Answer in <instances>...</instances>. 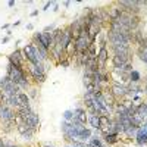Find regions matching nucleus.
Returning <instances> with one entry per match:
<instances>
[{
	"instance_id": "nucleus-29",
	"label": "nucleus",
	"mask_w": 147,
	"mask_h": 147,
	"mask_svg": "<svg viewBox=\"0 0 147 147\" xmlns=\"http://www.w3.org/2000/svg\"><path fill=\"white\" fill-rule=\"evenodd\" d=\"M0 147H6V144L3 143V140H2V138H0Z\"/></svg>"
},
{
	"instance_id": "nucleus-34",
	"label": "nucleus",
	"mask_w": 147,
	"mask_h": 147,
	"mask_svg": "<svg viewBox=\"0 0 147 147\" xmlns=\"http://www.w3.org/2000/svg\"><path fill=\"white\" fill-rule=\"evenodd\" d=\"M43 147H55V146H52V144H44Z\"/></svg>"
},
{
	"instance_id": "nucleus-21",
	"label": "nucleus",
	"mask_w": 147,
	"mask_h": 147,
	"mask_svg": "<svg viewBox=\"0 0 147 147\" xmlns=\"http://www.w3.org/2000/svg\"><path fill=\"white\" fill-rule=\"evenodd\" d=\"M16 129L19 131V134L22 136V134H24V132H27L30 128H28V125L25 124V122H24V124H19V125H16Z\"/></svg>"
},
{
	"instance_id": "nucleus-37",
	"label": "nucleus",
	"mask_w": 147,
	"mask_h": 147,
	"mask_svg": "<svg viewBox=\"0 0 147 147\" xmlns=\"http://www.w3.org/2000/svg\"><path fill=\"white\" fill-rule=\"evenodd\" d=\"M146 49H147V47H146Z\"/></svg>"
},
{
	"instance_id": "nucleus-7",
	"label": "nucleus",
	"mask_w": 147,
	"mask_h": 147,
	"mask_svg": "<svg viewBox=\"0 0 147 147\" xmlns=\"http://www.w3.org/2000/svg\"><path fill=\"white\" fill-rule=\"evenodd\" d=\"M24 121H25V124L28 125V128L30 129H34V131L38 128V125H40V118H38V115H37L34 110H32V112H30L25 118H24Z\"/></svg>"
},
{
	"instance_id": "nucleus-22",
	"label": "nucleus",
	"mask_w": 147,
	"mask_h": 147,
	"mask_svg": "<svg viewBox=\"0 0 147 147\" xmlns=\"http://www.w3.org/2000/svg\"><path fill=\"white\" fill-rule=\"evenodd\" d=\"M131 102H132V105L136 106V107H138V106L143 103V100H141V97H140V96H134Z\"/></svg>"
},
{
	"instance_id": "nucleus-36",
	"label": "nucleus",
	"mask_w": 147,
	"mask_h": 147,
	"mask_svg": "<svg viewBox=\"0 0 147 147\" xmlns=\"http://www.w3.org/2000/svg\"><path fill=\"white\" fill-rule=\"evenodd\" d=\"M144 91H146V93H147V84H146V88H144Z\"/></svg>"
},
{
	"instance_id": "nucleus-27",
	"label": "nucleus",
	"mask_w": 147,
	"mask_h": 147,
	"mask_svg": "<svg viewBox=\"0 0 147 147\" xmlns=\"http://www.w3.org/2000/svg\"><path fill=\"white\" fill-rule=\"evenodd\" d=\"M30 94H31V97H35V94H37V90H35V88H31Z\"/></svg>"
},
{
	"instance_id": "nucleus-12",
	"label": "nucleus",
	"mask_w": 147,
	"mask_h": 147,
	"mask_svg": "<svg viewBox=\"0 0 147 147\" xmlns=\"http://www.w3.org/2000/svg\"><path fill=\"white\" fill-rule=\"evenodd\" d=\"M87 122L94 128V129H100V121H99V115H88Z\"/></svg>"
},
{
	"instance_id": "nucleus-9",
	"label": "nucleus",
	"mask_w": 147,
	"mask_h": 147,
	"mask_svg": "<svg viewBox=\"0 0 147 147\" xmlns=\"http://www.w3.org/2000/svg\"><path fill=\"white\" fill-rule=\"evenodd\" d=\"M74 115H75V118H77V121H78V122H81V124H84V125H85V122H87V119H88V113H87V110L82 109V107H78V109L74 110Z\"/></svg>"
},
{
	"instance_id": "nucleus-33",
	"label": "nucleus",
	"mask_w": 147,
	"mask_h": 147,
	"mask_svg": "<svg viewBox=\"0 0 147 147\" xmlns=\"http://www.w3.org/2000/svg\"><path fill=\"white\" fill-rule=\"evenodd\" d=\"M6 147H19V146H15V144H9V146H6Z\"/></svg>"
},
{
	"instance_id": "nucleus-15",
	"label": "nucleus",
	"mask_w": 147,
	"mask_h": 147,
	"mask_svg": "<svg viewBox=\"0 0 147 147\" xmlns=\"http://www.w3.org/2000/svg\"><path fill=\"white\" fill-rule=\"evenodd\" d=\"M137 113L143 118V121H146L147 119V103H141L138 107H137Z\"/></svg>"
},
{
	"instance_id": "nucleus-30",
	"label": "nucleus",
	"mask_w": 147,
	"mask_h": 147,
	"mask_svg": "<svg viewBox=\"0 0 147 147\" xmlns=\"http://www.w3.org/2000/svg\"><path fill=\"white\" fill-rule=\"evenodd\" d=\"M27 30H32V24H27Z\"/></svg>"
},
{
	"instance_id": "nucleus-14",
	"label": "nucleus",
	"mask_w": 147,
	"mask_h": 147,
	"mask_svg": "<svg viewBox=\"0 0 147 147\" xmlns=\"http://www.w3.org/2000/svg\"><path fill=\"white\" fill-rule=\"evenodd\" d=\"M103 140L106 144H115L118 143V134H103Z\"/></svg>"
},
{
	"instance_id": "nucleus-13",
	"label": "nucleus",
	"mask_w": 147,
	"mask_h": 147,
	"mask_svg": "<svg viewBox=\"0 0 147 147\" xmlns=\"http://www.w3.org/2000/svg\"><path fill=\"white\" fill-rule=\"evenodd\" d=\"M90 138H91V131H90L88 128H82V129L80 131V137H78V140L82 141V143H85V141H88Z\"/></svg>"
},
{
	"instance_id": "nucleus-20",
	"label": "nucleus",
	"mask_w": 147,
	"mask_h": 147,
	"mask_svg": "<svg viewBox=\"0 0 147 147\" xmlns=\"http://www.w3.org/2000/svg\"><path fill=\"white\" fill-rule=\"evenodd\" d=\"M74 118H75V115H74V112H72V110H65V112H63V121H68V122H71Z\"/></svg>"
},
{
	"instance_id": "nucleus-35",
	"label": "nucleus",
	"mask_w": 147,
	"mask_h": 147,
	"mask_svg": "<svg viewBox=\"0 0 147 147\" xmlns=\"http://www.w3.org/2000/svg\"><path fill=\"white\" fill-rule=\"evenodd\" d=\"M65 147H74V146H72V144H66Z\"/></svg>"
},
{
	"instance_id": "nucleus-24",
	"label": "nucleus",
	"mask_w": 147,
	"mask_h": 147,
	"mask_svg": "<svg viewBox=\"0 0 147 147\" xmlns=\"http://www.w3.org/2000/svg\"><path fill=\"white\" fill-rule=\"evenodd\" d=\"M60 65H62L63 68H68L69 66V60L68 59H60V62H59Z\"/></svg>"
},
{
	"instance_id": "nucleus-3",
	"label": "nucleus",
	"mask_w": 147,
	"mask_h": 147,
	"mask_svg": "<svg viewBox=\"0 0 147 147\" xmlns=\"http://www.w3.org/2000/svg\"><path fill=\"white\" fill-rule=\"evenodd\" d=\"M22 53H24V57H25V60H28V62L31 65H38V59H37V52H35V44L34 43H30L27 44L25 47L22 49Z\"/></svg>"
},
{
	"instance_id": "nucleus-8",
	"label": "nucleus",
	"mask_w": 147,
	"mask_h": 147,
	"mask_svg": "<svg viewBox=\"0 0 147 147\" xmlns=\"http://www.w3.org/2000/svg\"><path fill=\"white\" fill-rule=\"evenodd\" d=\"M109 59V52H107V47L100 49L99 53H97V62H99V69H102L105 66V63L107 62Z\"/></svg>"
},
{
	"instance_id": "nucleus-28",
	"label": "nucleus",
	"mask_w": 147,
	"mask_h": 147,
	"mask_svg": "<svg viewBox=\"0 0 147 147\" xmlns=\"http://www.w3.org/2000/svg\"><path fill=\"white\" fill-rule=\"evenodd\" d=\"M37 15H38V10H32L31 12V16H37Z\"/></svg>"
},
{
	"instance_id": "nucleus-32",
	"label": "nucleus",
	"mask_w": 147,
	"mask_h": 147,
	"mask_svg": "<svg viewBox=\"0 0 147 147\" xmlns=\"http://www.w3.org/2000/svg\"><path fill=\"white\" fill-rule=\"evenodd\" d=\"M2 41H3V44H5V43H7V41H9V37H5V38H3Z\"/></svg>"
},
{
	"instance_id": "nucleus-5",
	"label": "nucleus",
	"mask_w": 147,
	"mask_h": 147,
	"mask_svg": "<svg viewBox=\"0 0 147 147\" xmlns=\"http://www.w3.org/2000/svg\"><path fill=\"white\" fill-rule=\"evenodd\" d=\"M24 60H25V57H24V53H22V50H18V49L9 56V63L13 65L15 68H21V69H22Z\"/></svg>"
},
{
	"instance_id": "nucleus-2",
	"label": "nucleus",
	"mask_w": 147,
	"mask_h": 147,
	"mask_svg": "<svg viewBox=\"0 0 147 147\" xmlns=\"http://www.w3.org/2000/svg\"><path fill=\"white\" fill-rule=\"evenodd\" d=\"M91 44V38L87 31H82L81 35L75 40V46H77V53H82V52H87V49Z\"/></svg>"
},
{
	"instance_id": "nucleus-26",
	"label": "nucleus",
	"mask_w": 147,
	"mask_h": 147,
	"mask_svg": "<svg viewBox=\"0 0 147 147\" xmlns=\"http://www.w3.org/2000/svg\"><path fill=\"white\" fill-rule=\"evenodd\" d=\"M7 6H9V7H13V6H15V0H9Z\"/></svg>"
},
{
	"instance_id": "nucleus-11",
	"label": "nucleus",
	"mask_w": 147,
	"mask_h": 147,
	"mask_svg": "<svg viewBox=\"0 0 147 147\" xmlns=\"http://www.w3.org/2000/svg\"><path fill=\"white\" fill-rule=\"evenodd\" d=\"M16 96H18V100H19V107H30V97L25 93L19 91Z\"/></svg>"
},
{
	"instance_id": "nucleus-23",
	"label": "nucleus",
	"mask_w": 147,
	"mask_h": 147,
	"mask_svg": "<svg viewBox=\"0 0 147 147\" xmlns=\"http://www.w3.org/2000/svg\"><path fill=\"white\" fill-rule=\"evenodd\" d=\"M32 134H34V129H28L27 132L22 134V138H24V140H31V138H32Z\"/></svg>"
},
{
	"instance_id": "nucleus-6",
	"label": "nucleus",
	"mask_w": 147,
	"mask_h": 147,
	"mask_svg": "<svg viewBox=\"0 0 147 147\" xmlns=\"http://www.w3.org/2000/svg\"><path fill=\"white\" fill-rule=\"evenodd\" d=\"M13 118H15V112L12 110V107L6 105H0V119L3 122H13Z\"/></svg>"
},
{
	"instance_id": "nucleus-31",
	"label": "nucleus",
	"mask_w": 147,
	"mask_h": 147,
	"mask_svg": "<svg viewBox=\"0 0 147 147\" xmlns=\"http://www.w3.org/2000/svg\"><path fill=\"white\" fill-rule=\"evenodd\" d=\"M9 27H10V25H9V24H5V25L2 27V30H6V28H9Z\"/></svg>"
},
{
	"instance_id": "nucleus-25",
	"label": "nucleus",
	"mask_w": 147,
	"mask_h": 147,
	"mask_svg": "<svg viewBox=\"0 0 147 147\" xmlns=\"http://www.w3.org/2000/svg\"><path fill=\"white\" fill-rule=\"evenodd\" d=\"M52 5H53V2H47V3H46V6L43 7V10H47V9H49V7H50Z\"/></svg>"
},
{
	"instance_id": "nucleus-4",
	"label": "nucleus",
	"mask_w": 147,
	"mask_h": 147,
	"mask_svg": "<svg viewBox=\"0 0 147 147\" xmlns=\"http://www.w3.org/2000/svg\"><path fill=\"white\" fill-rule=\"evenodd\" d=\"M109 91L112 93L115 99H122V97L128 96L127 85H122V84H112V88H109Z\"/></svg>"
},
{
	"instance_id": "nucleus-16",
	"label": "nucleus",
	"mask_w": 147,
	"mask_h": 147,
	"mask_svg": "<svg viewBox=\"0 0 147 147\" xmlns=\"http://www.w3.org/2000/svg\"><path fill=\"white\" fill-rule=\"evenodd\" d=\"M140 78H141L140 72H138V71H136V69H132V71L128 74V80H129V82H138V81H140Z\"/></svg>"
},
{
	"instance_id": "nucleus-19",
	"label": "nucleus",
	"mask_w": 147,
	"mask_h": 147,
	"mask_svg": "<svg viewBox=\"0 0 147 147\" xmlns=\"http://www.w3.org/2000/svg\"><path fill=\"white\" fill-rule=\"evenodd\" d=\"M138 57L141 59V62H144L147 65V49H138Z\"/></svg>"
},
{
	"instance_id": "nucleus-17",
	"label": "nucleus",
	"mask_w": 147,
	"mask_h": 147,
	"mask_svg": "<svg viewBox=\"0 0 147 147\" xmlns=\"http://www.w3.org/2000/svg\"><path fill=\"white\" fill-rule=\"evenodd\" d=\"M87 53H88V56L90 57H93V59H97V49H96V43H91L90 44V47L87 49Z\"/></svg>"
},
{
	"instance_id": "nucleus-10",
	"label": "nucleus",
	"mask_w": 147,
	"mask_h": 147,
	"mask_svg": "<svg viewBox=\"0 0 147 147\" xmlns=\"http://www.w3.org/2000/svg\"><path fill=\"white\" fill-rule=\"evenodd\" d=\"M136 140H137V143H138L140 146H143V144H146V143H147V129H146L143 125L137 129Z\"/></svg>"
},
{
	"instance_id": "nucleus-1",
	"label": "nucleus",
	"mask_w": 147,
	"mask_h": 147,
	"mask_svg": "<svg viewBox=\"0 0 147 147\" xmlns=\"http://www.w3.org/2000/svg\"><path fill=\"white\" fill-rule=\"evenodd\" d=\"M6 77L10 80V81H13L15 84H18L22 78H25L27 77V74L25 71H24V68H15L13 65H7V74H6Z\"/></svg>"
},
{
	"instance_id": "nucleus-18",
	"label": "nucleus",
	"mask_w": 147,
	"mask_h": 147,
	"mask_svg": "<svg viewBox=\"0 0 147 147\" xmlns=\"http://www.w3.org/2000/svg\"><path fill=\"white\" fill-rule=\"evenodd\" d=\"M137 129H138V127H136V125L132 124V125H131L129 128H127V129H125L124 132L127 134L128 137H136V134H137Z\"/></svg>"
}]
</instances>
